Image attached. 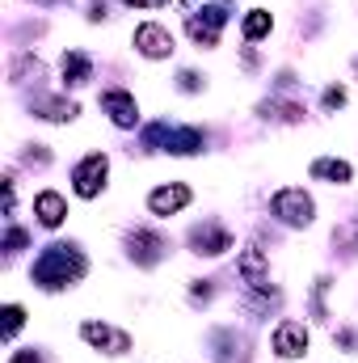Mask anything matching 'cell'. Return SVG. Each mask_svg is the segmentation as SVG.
Masks as SVG:
<instances>
[{"label": "cell", "mask_w": 358, "mask_h": 363, "mask_svg": "<svg viewBox=\"0 0 358 363\" xmlns=\"http://www.w3.org/2000/svg\"><path fill=\"white\" fill-rule=\"evenodd\" d=\"M8 363H47V359H42L38 351H17V355H13Z\"/></svg>", "instance_id": "f1b7e54d"}, {"label": "cell", "mask_w": 358, "mask_h": 363, "mask_svg": "<svg viewBox=\"0 0 358 363\" xmlns=\"http://www.w3.org/2000/svg\"><path fill=\"white\" fill-rule=\"evenodd\" d=\"M101 110L110 114L114 127H135V123H139V101L127 89H105L101 93Z\"/></svg>", "instance_id": "5bb4252c"}, {"label": "cell", "mask_w": 358, "mask_h": 363, "mask_svg": "<svg viewBox=\"0 0 358 363\" xmlns=\"http://www.w3.org/2000/svg\"><path fill=\"white\" fill-rule=\"evenodd\" d=\"M354 72H358V60H354Z\"/></svg>", "instance_id": "1f68e13d"}, {"label": "cell", "mask_w": 358, "mask_h": 363, "mask_svg": "<svg viewBox=\"0 0 358 363\" xmlns=\"http://www.w3.org/2000/svg\"><path fill=\"white\" fill-rule=\"evenodd\" d=\"M144 148H161L169 157H198L207 148V135L198 127H173V123H152L144 131Z\"/></svg>", "instance_id": "7a4b0ae2"}, {"label": "cell", "mask_w": 358, "mask_h": 363, "mask_svg": "<svg viewBox=\"0 0 358 363\" xmlns=\"http://www.w3.org/2000/svg\"><path fill=\"white\" fill-rule=\"evenodd\" d=\"M34 216H38L42 228H59L68 220V199L59 190H38L34 194Z\"/></svg>", "instance_id": "9a60e30c"}, {"label": "cell", "mask_w": 358, "mask_h": 363, "mask_svg": "<svg viewBox=\"0 0 358 363\" xmlns=\"http://www.w3.org/2000/svg\"><path fill=\"white\" fill-rule=\"evenodd\" d=\"M207 347H211V359H215V363H249V338H245V334H236L232 325L211 330Z\"/></svg>", "instance_id": "ba28073f"}, {"label": "cell", "mask_w": 358, "mask_h": 363, "mask_svg": "<svg viewBox=\"0 0 358 363\" xmlns=\"http://www.w3.org/2000/svg\"><path fill=\"white\" fill-rule=\"evenodd\" d=\"M38 118H47V123H72L76 114H81V106L72 101V97H34V106H30Z\"/></svg>", "instance_id": "e0dca14e"}, {"label": "cell", "mask_w": 358, "mask_h": 363, "mask_svg": "<svg viewBox=\"0 0 358 363\" xmlns=\"http://www.w3.org/2000/svg\"><path fill=\"white\" fill-rule=\"evenodd\" d=\"M236 274L245 279V287H249V291H266V287H270V262H266V250H258V245L241 250V258H236Z\"/></svg>", "instance_id": "4fadbf2b"}, {"label": "cell", "mask_w": 358, "mask_h": 363, "mask_svg": "<svg viewBox=\"0 0 358 363\" xmlns=\"http://www.w3.org/2000/svg\"><path fill=\"white\" fill-rule=\"evenodd\" d=\"M241 30H245V38H249V43L266 38L270 30H274V17H270V9H249V13H245V21H241Z\"/></svg>", "instance_id": "ffe728a7"}, {"label": "cell", "mask_w": 358, "mask_h": 363, "mask_svg": "<svg viewBox=\"0 0 358 363\" xmlns=\"http://www.w3.org/2000/svg\"><path fill=\"white\" fill-rule=\"evenodd\" d=\"M258 114L266 123H304V106L299 101H287V97H266L258 106Z\"/></svg>", "instance_id": "d6986e66"}, {"label": "cell", "mask_w": 358, "mask_h": 363, "mask_svg": "<svg viewBox=\"0 0 358 363\" xmlns=\"http://www.w3.org/2000/svg\"><path fill=\"white\" fill-rule=\"evenodd\" d=\"M81 338L89 342L93 351H105V355H127L131 351V334L105 325V321H85L81 325Z\"/></svg>", "instance_id": "8fae6325"}, {"label": "cell", "mask_w": 358, "mask_h": 363, "mask_svg": "<svg viewBox=\"0 0 358 363\" xmlns=\"http://www.w3.org/2000/svg\"><path fill=\"white\" fill-rule=\"evenodd\" d=\"M190 250H194L198 258H219V254L232 250V233H228L219 220H202V224L190 228Z\"/></svg>", "instance_id": "8992f818"}, {"label": "cell", "mask_w": 358, "mask_h": 363, "mask_svg": "<svg viewBox=\"0 0 358 363\" xmlns=\"http://www.w3.org/2000/svg\"><path fill=\"white\" fill-rule=\"evenodd\" d=\"M342 106H346V89H342V85L325 89V110H342Z\"/></svg>", "instance_id": "d4e9b609"}, {"label": "cell", "mask_w": 358, "mask_h": 363, "mask_svg": "<svg viewBox=\"0 0 358 363\" xmlns=\"http://www.w3.org/2000/svg\"><path fill=\"white\" fill-rule=\"evenodd\" d=\"M131 9H156V4H169V0H127Z\"/></svg>", "instance_id": "f546056e"}, {"label": "cell", "mask_w": 358, "mask_h": 363, "mask_svg": "<svg viewBox=\"0 0 358 363\" xmlns=\"http://www.w3.org/2000/svg\"><path fill=\"white\" fill-rule=\"evenodd\" d=\"M47 161H51L47 144H30V152H25V165H47Z\"/></svg>", "instance_id": "484cf974"}, {"label": "cell", "mask_w": 358, "mask_h": 363, "mask_svg": "<svg viewBox=\"0 0 358 363\" xmlns=\"http://www.w3.org/2000/svg\"><path fill=\"white\" fill-rule=\"evenodd\" d=\"M135 51L144 60H169L173 55V34L161 21H144V26H135Z\"/></svg>", "instance_id": "30bf717a"}, {"label": "cell", "mask_w": 358, "mask_h": 363, "mask_svg": "<svg viewBox=\"0 0 358 363\" xmlns=\"http://www.w3.org/2000/svg\"><path fill=\"white\" fill-rule=\"evenodd\" d=\"M224 21H228V9H224V4H202L198 13H190V38H194L198 47H215Z\"/></svg>", "instance_id": "9c48e42d"}, {"label": "cell", "mask_w": 358, "mask_h": 363, "mask_svg": "<svg viewBox=\"0 0 358 363\" xmlns=\"http://www.w3.org/2000/svg\"><path fill=\"white\" fill-rule=\"evenodd\" d=\"M312 178H316V182H329V186H346V182H354V169H350V161H337V157H316V161H312Z\"/></svg>", "instance_id": "ac0fdd59"}, {"label": "cell", "mask_w": 358, "mask_h": 363, "mask_svg": "<svg viewBox=\"0 0 358 363\" xmlns=\"http://www.w3.org/2000/svg\"><path fill=\"white\" fill-rule=\"evenodd\" d=\"M270 211H274V220H282L287 228H308V224L316 220V203H312V194L299 190V186H282V190H274Z\"/></svg>", "instance_id": "3957f363"}, {"label": "cell", "mask_w": 358, "mask_h": 363, "mask_svg": "<svg viewBox=\"0 0 358 363\" xmlns=\"http://www.w3.org/2000/svg\"><path fill=\"white\" fill-rule=\"evenodd\" d=\"M21 321H25V308H21V304H4V325H0V338H4V342H13V338H17V330H21Z\"/></svg>", "instance_id": "44dd1931"}, {"label": "cell", "mask_w": 358, "mask_h": 363, "mask_svg": "<svg viewBox=\"0 0 358 363\" xmlns=\"http://www.w3.org/2000/svg\"><path fill=\"white\" fill-rule=\"evenodd\" d=\"M329 283H333V279H316V291H312V317H321V321L329 317V313H325V291H329Z\"/></svg>", "instance_id": "603a6c76"}, {"label": "cell", "mask_w": 358, "mask_h": 363, "mask_svg": "<svg viewBox=\"0 0 358 363\" xmlns=\"http://www.w3.org/2000/svg\"><path fill=\"white\" fill-rule=\"evenodd\" d=\"M190 199H194V190H190L185 182H169V186H156V190L148 194V211L161 216V220H169V216H178V211L190 207Z\"/></svg>", "instance_id": "7c38bea8"}, {"label": "cell", "mask_w": 358, "mask_h": 363, "mask_svg": "<svg viewBox=\"0 0 358 363\" xmlns=\"http://www.w3.org/2000/svg\"><path fill=\"white\" fill-rule=\"evenodd\" d=\"M25 245V228H8V237H4V254H17Z\"/></svg>", "instance_id": "4316f807"}, {"label": "cell", "mask_w": 358, "mask_h": 363, "mask_svg": "<svg viewBox=\"0 0 358 363\" xmlns=\"http://www.w3.org/2000/svg\"><path fill=\"white\" fill-rule=\"evenodd\" d=\"M105 178H110V157L105 152H89L85 161H76L72 169V190L81 199H97L105 190Z\"/></svg>", "instance_id": "5b68a950"}, {"label": "cell", "mask_w": 358, "mask_h": 363, "mask_svg": "<svg viewBox=\"0 0 358 363\" xmlns=\"http://www.w3.org/2000/svg\"><path fill=\"white\" fill-rule=\"evenodd\" d=\"M333 245H346V254H358V220H350L346 228L333 233Z\"/></svg>", "instance_id": "7402d4cb"}, {"label": "cell", "mask_w": 358, "mask_h": 363, "mask_svg": "<svg viewBox=\"0 0 358 363\" xmlns=\"http://www.w3.org/2000/svg\"><path fill=\"white\" fill-rule=\"evenodd\" d=\"M178 89H181V93H198V89H202V77L185 68V72H181V77H178Z\"/></svg>", "instance_id": "cb8c5ba5"}, {"label": "cell", "mask_w": 358, "mask_h": 363, "mask_svg": "<svg viewBox=\"0 0 358 363\" xmlns=\"http://www.w3.org/2000/svg\"><path fill=\"white\" fill-rule=\"evenodd\" d=\"M59 77H64L68 89L89 85L93 81V60L85 55V51H64V55H59Z\"/></svg>", "instance_id": "2e32d148"}, {"label": "cell", "mask_w": 358, "mask_h": 363, "mask_svg": "<svg viewBox=\"0 0 358 363\" xmlns=\"http://www.w3.org/2000/svg\"><path fill=\"white\" fill-rule=\"evenodd\" d=\"M165 254H169V237L165 233H156V228H131L127 233V258L135 267H156Z\"/></svg>", "instance_id": "277c9868"}, {"label": "cell", "mask_w": 358, "mask_h": 363, "mask_svg": "<svg viewBox=\"0 0 358 363\" xmlns=\"http://www.w3.org/2000/svg\"><path fill=\"white\" fill-rule=\"evenodd\" d=\"M38 4H68V0H38Z\"/></svg>", "instance_id": "4dcf8cb0"}, {"label": "cell", "mask_w": 358, "mask_h": 363, "mask_svg": "<svg viewBox=\"0 0 358 363\" xmlns=\"http://www.w3.org/2000/svg\"><path fill=\"white\" fill-rule=\"evenodd\" d=\"M308 342H312V338H308V325H304V321H291V317L278 321L274 334H270V347H274L278 359H304V355H308Z\"/></svg>", "instance_id": "52a82bcc"}, {"label": "cell", "mask_w": 358, "mask_h": 363, "mask_svg": "<svg viewBox=\"0 0 358 363\" xmlns=\"http://www.w3.org/2000/svg\"><path fill=\"white\" fill-rule=\"evenodd\" d=\"M89 271V258L76 250V245H47L38 258H34V271L30 279L42 287V291H59V287H72L81 283Z\"/></svg>", "instance_id": "6da1fadb"}, {"label": "cell", "mask_w": 358, "mask_h": 363, "mask_svg": "<svg viewBox=\"0 0 358 363\" xmlns=\"http://www.w3.org/2000/svg\"><path fill=\"white\" fill-rule=\"evenodd\" d=\"M190 296H194V300H211V283H207V279H198V283L190 287Z\"/></svg>", "instance_id": "83f0119b"}]
</instances>
